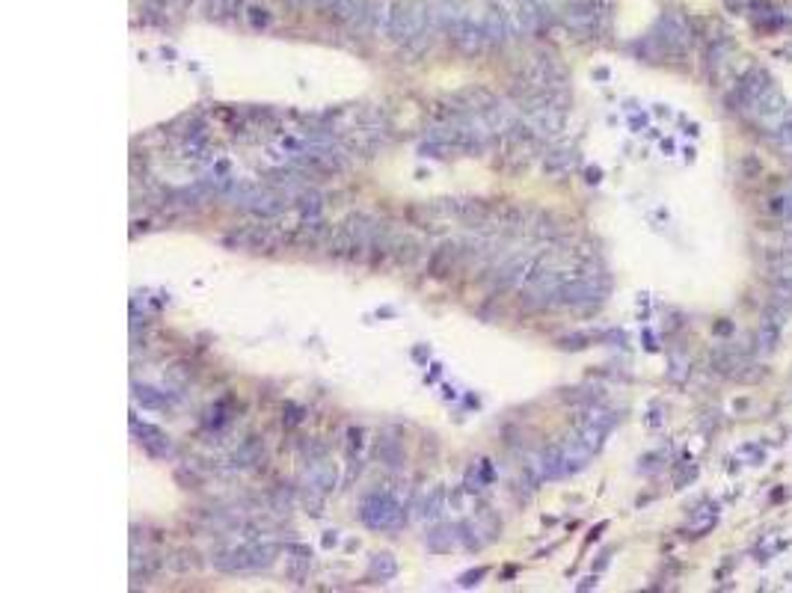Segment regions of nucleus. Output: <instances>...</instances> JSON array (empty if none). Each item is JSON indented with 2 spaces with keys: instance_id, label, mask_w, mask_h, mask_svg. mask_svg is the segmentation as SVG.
Returning a JSON list of instances; mask_svg holds the SVG:
<instances>
[{
  "instance_id": "c9c22d12",
  "label": "nucleus",
  "mask_w": 792,
  "mask_h": 593,
  "mask_svg": "<svg viewBox=\"0 0 792 593\" xmlns=\"http://www.w3.org/2000/svg\"><path fill=\"white\" fill-rule=\"evenodd\" d=\"M338 543V534L336 531H327V537H324V546H336Z\"/></svg>"
},
{
  "instance_id": "aec40b11",
  "label": "nucleus",
  "mask_w": 792,
  "mask_h": 593,
  "mask_svg": "<svg viewBox=\"0 0 792 593\" xmlns=\"http://www.w3.org/2000/svg\"><path fill=\"white\" fill-rule=\"evenodd\" d=\"M368 576L377 581H392L398 576V561H395L392 552H377L371 555V563H368Z\"/></svg>"
},
{
  "instance_id": "a211bd4d",
  "label": "nucleus",
  "mask_w": 792,
  "mask_h": 593,
  "mask_svg": "<svg viewBox=\"0 0 792 593\" xmlns=\"http://www.w3.org/2000/svg\"><path fill=\"white\" fill-rule=\"evenodd\" d=\"M446 504H448V493H446V486H433L428 495L421 498V504H419V516L421 519H428V522H437L442 513H446Z\"/></svg>"
},
{
  "instance_id": "4c0bfd02",
  "label": "nucleus",
  "mask_w": 792,
  "mask_h": 593,
  "mask_svg": "<svg viewBox=\"0 0 792 593\" xmlns=\"http://www.w3.org/2000/svg\"><path fill=\"white\" fill-rule=\"evenodd\" d=\"M591 588H597V579H584L579 585V590H591Z\"/></svg>"
},
{
  "instance_id": "7ed1b4c3",
  "label": "nucleus",
  "mask_w": 792,
  "mask_h": 593,
  "mask_svg": "<svg viewBox=\"0 0 792 593\" xmlns=\"http://www.w3.org/2000/svg\"><path fill=\"white\" fill-rule=\"evenodd\" d=\"M360 519L371 531H398L407 522V507L392 489H374L360 502Z\"/></svg>"
},
{
  "instance_id": "5701e85b",
  "label": "nucleus",
  "mask_w": 792,
  "mask_h": 593,
  "mask_svg": "<svg viewBox=\"0 0 792 593\" xmlns=\"http://www.w3.org/2000/svg\"><path fill=\"white\" fill-rule=\"evenodd\" d=\"M294 208L303 214V216H320V208H324V196L315 193L312 187H306V190L297 193L294 199Z\"/></svg>"
},
{
  "instance_id": "473e14b6",
  "label": "nucleus",
  "mask_w": 792,
  "mask_h": 593,
  "mask_svg": "<svg viewBox=\"0 0 792 593\" xmlns=\"http://www.w3.org/2000/svg\"><path fill=\"white\" fill-rule=\"evenodd\" d=\"M487 576V567H478V570H472V572H466V576H460V585L463 588H472V585H478L481 579Z\"/></svg>"
},
{
  "instance_id": "1a4fd4ad",
  "label": "nucleus",
  "mask_w": 792,
  "mask_h": 593,
  "mask_svg": "<svg viewBox=\"0 0 792 593\" xmlns=\"http://www.w3.org/2000/svg\"><path fill=\"white\" fill-rule=\"evenodd\" d=\"M688 39H692V33H688V24L680 15H665L662 21L656 24L653 36H650V42L659 48V54H671V56L685 54Z\"/></svg>"
},
{
  "instance_id": "412c9836",
  "label": "nucleus",
  "mask_w": 792,
  "mask_h": 593,
  "mask_svg": "<svg viewBox=\"0 0 792 593\" xmlns=\"http://www.w3.org/2000/svg\"><path fill=\"white\" fill-rule=\"evenodd\" d=\"M134 401L140 403L143 410H166L169 407V398H166V392H160V389H152V385H134Z\"/></svg>"
},
{
  "instance_id": "f704fd0d",
  "label": "nucleus",
  "mask_w": 792,
  "mask_h": 593,
  "mask_svg": "<svg viewBox=\"0 0 792 593\" xmlns=\"http://www.w3.org/2000/svg\"><path fill=\"white\" fill-rule=\"evenodd\" d=\"M715 333H721V335H730V333H733V324H727V321H724V324H715Z\"/></svg>"
},
{
  "instance_id": "f03ea898",
  "label": "nucleus",
  "mask_w": 792,
  "mask_h": 593,
  "mask_svg": "<svg viewBox=\"0 0 792 593\" xmlns=\"http://www.w3.org/2000/svg\"><path fill=\"white\" fill-rule=\"evenodd\" d=\"M279 555V543L270 540H247L238 546H223L211 555V563L220 572H229V576H243V572H258L267 570Z\"/></svg>"
},
{
  "instance_id": "c85d7f7f",
  "label": "nucleus",
  "mask_w": 792,
  "mask_h": 593,
  "mask_svg": "<svg viewBox=\"0 0 792 593\" xmlns=\"http://www.w3.org/2000/svg\"><path fill=\"white\" fill-rule=\"evenodd\" d=\"M270 504L273 511H291V504H294V489L291 486H276L270 495Z\"/></svg>"
},
{
  "instance_id": "393cba45",
  "label": "nucleus",
  "mask_w": 792,
  "mask_h": 593,
  "mask_svg": "<svg viewBox=\"0 0 792 593\" xmlns=\"http://www.w3.org/2000/svg\"><path fill=\"white\" fill-rule=\"evenodd\" d=\"M493 478V469H490V463L487 460H481V463H475V466H469V472H466V481H463V486H466V493H481L484 489V484Z\"/></svg>"
},
{
  "instance_id": "39448f33",
  "label": "nucleus",
  "mask_w": 792,
  "mask_h": 593,
  "mask_svg": "<svg viewBox=\"0 0 792 593\" xmlns=\"http://www.w3.org/2000/svg\"><path fill=\"white\" fill-rule=\"evenodd\" d=\"M496 96L490 92L487 87H466V89H457L451 96L439 98L433 104V119L437 122H451V119H463V116H472V113H481L487 104H493Z\"/></svg>"
},
{
  "instance_id": "b1692460",
  "label": "nucleus",
  "mask_w": 792,
  "mask_h": 593,
  "mask_svg": "<svg viewBox=\"0 0 792 593\" xmlns=\"http://www.w3.org/2000/svg\"><path fill=\"white\" fill-rule=\"evenodd\" d=\"M593 24H597V12H593V6H576L570 9L567 15V27L576 33H588L593 30Z\"/></svg>"
},
{
  "instance_id": "4be33fe9",
  "label": "nucleus",
  "mask_w": 792,
  "mask_h": 593,
  "mask_svg": "<svg viewBox=\"0 0 792 593\" xmlns=\"http://www.w3.org/2000/svg\"><path fill=\"white\" fill-rule=\"evenodd\" d=\"M261 454H264L261 442H258V439H250V442H243V445L229 457V466H234V469H247V466H252V463H258V457H261Z\"/></svg>"
},
{
  "instance_id": "dca6fc26",
  "label": "nucleus",
  "mask_w": 792,
  "mask_h": 593,
  "mask_svg": "<svg viewBox=\"0 0 792 593\" xmlns=\"http://www.w3.org/2000/svg\"><path fill=\"white\" fill-rule=\"evenodd\" d=\"M579 164V152L573 146H555L552 152L543 157V172L546 175H567L573 166Z\"/></svg>"
},
{
  "instance_id": "2eb2a0df",
  "label": "nucleus",
  "mask_w": 792,
  "mask_h": 593,
  "mask_svg": "<svg viewBox=\"0 0 792 593\" xmlns=\"http://www.w3.org/2000/svg\"><path fill=\"white\" fill-rule=\"evenodd\" d=\"M389 258L398 267H416L421 258V243L410 234H392L389 240Z\"/></svg>"
},
{
  "instance_id": "f8f14e48",
  "label": "nucleus",
  "mask_w": 792,
  "mask_h": 593,
  "mask_svg": "<svg viewBox=\"0 0 792 593\" xmlns=\"http://www.w3.org/2000/svg\"><path fill=\"white\" fill-rule=\"evenodd\" d=\"M131 433L137 436V442L143 445V451L148 457H157V460H166L173 457V442H169V436L160 427L155 425H146V421H140L137 416L131 418Z\"/></svg>"
},
{
  "instance_id": "cd10ccee",
  "label": "nucleus",
  "mask_w": 792,
  "mask_h": 593,
  "mask_svg": "<svg viewBox=\"0 0 792 593\" xmlns=\"http://www.w3.org/2000/svg\"><path fill=\"white\" fill-rule=\"evenodd\" d=\"M196 558H199L196 552H190V549H178V552L173 555V558L166 561V567L173 570V572H190V570L199 567V561H196Z\"/></svg>"
},
{
  "instance_id": "f3484780",
  "label": "nucleus",
  "mask_w": 792,
  "mask_h": 593,
  "mask_svg": "<svg viewBox=\"0 0 792 593\" xmlns=\"http://www.w3.org/2000/svg\"><path fill=\"white\" fill-rule=\"evenodd\" d=\"M430 552H451L460 546V525H437L433 531H428L424 537Z\"/></svg>"
},
{
  "instance_id": "e433bc0d",
  "label": "nucleus",
  "mask_w": 792,
  "mask_h": 593,
  "mask_svg": "<svg viewBox=\"0 0 792 593\" xmlns=\"http://www.w3.org/2000/svg\"><path fill=\"white\" fill-rule=\"evenodd\" d=\"M600 175H602L600 169H588V181H591V184H597V181H600Z\"/></svg>"
},
{
  "instance_id": "72a5a7b5",
  "label": "nucleus",
  "mask_w": 792,
  "mask_h": 593,
  "mask_svg": "<svg viewBox=\"0 0 792 593\" xmlns=\"http://www.w3.org/2000/svg\"><path fill=\"white\" fill-rule=\"evenodd\" d=\"M303 421V410L300 407H288V425H300Z\"/></svg>"
},
{
  "instance_id": "423d86ee",
  "label": "nucleus",
  "mask_w": 792,
  "mask_h": 593,
  "mask_svg": "<svg viewBox=\"0 0 792 593\" xmlns=\"http://www.w3.org/2000/svg\"><path fill=\"white\" fill-rule=\"evenodd\" d=\"M288 234L291 229H279V225H270V223H252V225H243V229L232 232L226 243H238L243 249H252V252H276L282 243H288Z\"/></svg>"
},
{
  "instance_id": "a878e982",
  "label": "nucleus",
  "mask_w": 792,
  "mask_h": 593,
  "mask_svg": "<svg viewBox=\"0 0 792 593\" xmlns=\"http://www.w3.org/2000/svg\"><path fill=\"white\" fill-rule=\"evenodd\" d=\"M769 214L792 225V181H789V187L784 193H778V196H771V199H769Z\"/></svg>"
},
{
  "instance_id": "0eeeda50",
  "label": "nucleus",
  "mask_w": 792,
  "mask_h": 593,
  "mask_svg": "<svg viewBox=\"0 0 792 593\" xmlns=\"http://www.w3.org/2000/svg\"><path fill=\"white\" fill-rule=\"evenodd\" d=\"M540 261V252H514L493 270V291H507L516 285H528Z\"/></svg>"
},
{
  "instance_id": "bb28decb",
  "label": "nucleus",
  "mask_w": 792,
  "mask_h": 593,
  "mask_svg": "<svg viewBox=\"0 0 792 593\" xmlns=\"http://www.w3.org/2000/svg\"><path fill=\"white\" fill-rule=\"evenodd\" d=\"M769 143L778 148V155H784L786 161H792V122H789V119L775 131V134L769 137Z\"/></svg>"
},
{
  "instance_id": "c756f323",
  "label": "nucleus",
  "mask_w": 792,
  "mask_h": 593,
  "mask_svg": "<svg viewBox=\"0 0 792 593\" xmlns=\"http://www.w3.org/2000/svg\"><path fill=\"white\" fill-rule=\"evenodd\" d=\"M588 342H593L591 335H567V338H561V347L564 350H582V347H588Z\"/></svg>"
},
{
  "instance_id": "ddd939ff",
  "label": "nucleus",
  "mask_w": 792,
  "mask_h": 593,
  "mask_svg": "<svg viewBox=\"0 0 792 593\" xmlns=\"http://www.w3.org/2000/svg\"><path fill=\"white\" fill-rule=\"evenodd\" d=\"M336 484H338V469H336L333 460L324 457V454L309 460V466H306V489H315V493L327 495V493H333V489H336Z\"/></svg>"
},
{
  "instance_id": "6ab92c4d",
  "label": "nucleus",
  "mask_w": 792,
  "mask_h": 593,
  "mask_svg": "<svg viewBox=\"0 0 792 593\" xmlns=\"http://www.w3.org/2000/svg\"><path fill=\"white\" fill-rule=\"evenodd\" d=\"M377 457H380L389 469H401L404 460H407L404 457V445L395 436H389V433H383V436L377 439Z\"/></svg>"
},
{
  "instance_id": "6e6552de",
  "label": "nucleus",
  "mask_w": 792,
  "mask_h": 593,
  "mask_svg": "<svg viewBox=\"0 0 792 593\" xmlns=\"http://www.w3.org/2000/svg\"><path fill=\"white\" fill-rule=\"evenodd\" d=\"M457 525H460V546L469 549V552L484 549V546L490 540H496L498 531H502V522H498L490 511H481V513L472 516V519H463Z\"/></svg>"
},
{
  "instance_id": "9d476101",
  "label": "nucleus",
  "mask_w": 792,
  "mask_h": 593,
  "mask_svg": "<svg viewBox=\"0 0 792 593\" xmlns=\"http://www.w3.org/2000/svg\"><path fill=\"white\" fill-rule=\"evenodd\" d=\"M451 36H454L457 48L463 54H484L490 45H493L490 42V33H487L484 15H463L454 30H451Z\"/></svg>"
},
{
  "instance_id": "2f4dec72",
  "label": "nucleus",
  "mask_w": 792,
  "mask_h": 593,
  "mask_svg": "<svg viewBox=\"0 0 792 593\" xmlns=\"http://www.w3.org/2000/svg\"><path fill=\"white\" fill-rule=\"evenodd\" d=\"M685 371H688V362L683 359V356H676V359L671 362V377H674L676 383H683V380H685Z\"/></svg>"
},
{
  "instance_id": "f257e3e1",
  "label": "nucleus",
  "mask_w": 792,
  "mask_h": 593,
  "mask_svg": "<svg viewBox=\"0 0 792 593\" xmlns=\"http://www.w3.org/2000/svg\"><path fill=\"white\" fill-rule=\"evenodd\" d=\"M389 229L371 214H351L333 229L327 252L338 261H362L380 240L389 238Z\"/></svg>"
},
{
  "instance_id": "20e7f679",
  "label": "nucleus",
  "mask_w": 792,
  "mask_h": 593,
  "mask_svg": "<svg viewBox=\"0 0 792 593\" xmlns=\"http://www.w3.org/2000/svg\"><path fill=\"white\" fill-rule=\"evenodd\" d=\"M739 116L745 122H751L757 131H762L766 137H771L786 122V101H784V96H780V89L771 83L762 96H757L748 107L739 110Z\"/></svg>"
},
{
  "instance_id": "7c9ffc66",
  "label": "nucleus",
  "mask_w": 792,
  "mask_h": 593,
  "mask_svg": "<svg viewBox=\"0 0 792 593\" xmlns=\"http://www.w3.org/2000/svg\"><path fill=\"white\" fill-rule=\"evenodd\" d=\"M362 436H365V433H362L360 427H351V430H347V454H351V457H353V454H360V448H362Z\"/></svg>"
},
{
  "instance_id": "9b49d317",
  "label": "nucleus",
  "mask_w": 792,
  "mask_h": 593,
  "mask_svg": "<svg viewBox=\"0 0 792 593\" xmlns=\"http://www.w3.org/2000/svg\"><path fill=\"white\" fill-rule=\"evenodd\" d=\"M329 234H333V225L324 223L320 216H303L300 223L291 225L288 243L300 249H315V247H327Z\"/></svg>"
},
{
  "instance_id": "4468645a",
  "label": "nucleus",
  "mask_w": 792,
  "mask_h": 593,
  "mask_svg": "<svg viewBox=\"0 0 792 593\" xmlns=\"http://www.w3.org/2000/svg\"><path fill=\"white\" fill-rule=\"evenodd\" d=\"M558 445V451H561V463H564V475H576V472H582L584 466L591 463V457L597 454L588 442H584L579 433L576 436H570V439H561V442H555Z\"/></svg>"
}]
</instances>
